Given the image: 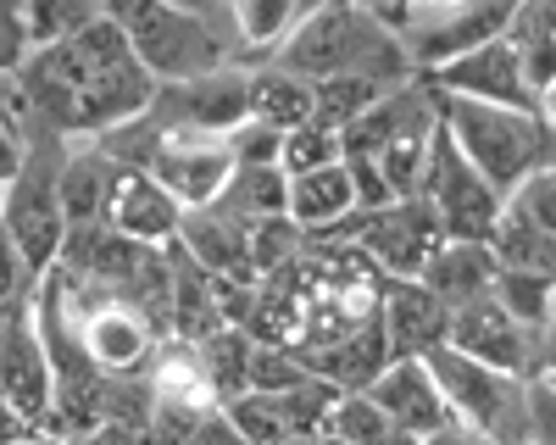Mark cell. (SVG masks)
<instances>
[{
  "label": "cell",
  "mask_w": 556,
  "mask_h": 445,
  "mask_svg": "<svg viewBox=\"0 0 556 445\" xmlns=\"http://www.w3.org/2000/svg\"><path fill=\"white\" fill-rule=\"evenodd\" d=\"M17 78L34 101V123L67 140H101V134L146 117L156 101V73L134 56L117 17H96L62 44H39L17 62Z\"/></svg>",
  "instance_id": "1"
},
{
  "label": "cell",
  "mask_w": 556,
  "mask_h": 445,
  "mask_svg": "<svg viewBox=\"0 0 556 445\" xmlns=\"http://www.w3.org/2000/svg\"><path fill=\"white\" fill-rule=\"evenodd\" d=\"M273 56L295 73H306L312 84L329 78V73H367L379 84H401V78L417 73L401 28H390L374 7H362V0H329L323 12L301 17Z\"/></svg>",
  "instance_id": "2"
},
{
  "label": "cell",
  "mask_w": 556,
  "mask_h": 445,
  "mask_svg": "<svg viewBox=\"0 0 556 445\" xmlns=\"http://www.w3.org/2000/svg\"><path fill=\"white\" fill-rule=\"evenodd\" d=\"M440 123L501 195H513L529 173L556 162V128L540 117V106H506V101H473L440 89Z\"/></svg>",
  "instance_id": "3"
},
{
  "label": "cell",
  "mask_w": 556,
  "mask_h": 445,
  "mask_svg": "<svg viewBox=\"0 0 556 445\" xmlns=\"http://www.w3.org/2000/svg\"><path fill=\"white\" fill-rule=\"evenodd\" d=\"M101 12L117 17V28L134 44V56L156 73V84L195 78V73H212L223 62H235L228 34L212 28L201 12L173 7V0H101Z\"/></svg>",
  "instance_id": "4"
},
{
  "label": "cell",
  "mask_w": 556,
  "mask_h": 445,
  "mask_svg": "<svg viewBox=\"0 0 556 445\" xmlns=\"http://www.w3.org/2000/svg\"><path fill=\"white\" fill-rule=\"evenodd\" d=\"M424 363L434 368L451 412L462 434H484V440H529V407H523V373L490 368L479 356L456 351L451 340L424 351Z\"/></svg>",
  "instance_id": "5"
},
{
  "label": "cell",
  "mask_w": 556,
  "mask_h": 445,
  "mask_svg": "<svg viewBox=\"0 0 556 445\" xmlns=\"http://www.w3.org/2000/svg\"><path fill=\"white\" fill-rule=\"evenodd\" d=\"M62 156L51 140H34L23 145V162L7 178V206H0V229L12 234V245L23 251V262L34 274H45L67 240V212H62Z\"/></svg>",
  "instance_id": "6"
},
{
  "label": "cell",
  "mask_w": 556,
  "mask_h": 445,
  "mask_svg": "<svg viewBox=\"0 0 556 445\" xmlns=\"http://www.w3.org/2000/svg\"><path fill=\"white\" fill-rule=\"evenodd\" d=\"M156 123V117H151ZM146 173H156L162 185L178 195V206H212L235 173V145L223 128H190V123H156V140L139 162Z\"/></svg>",
  "instance_id": "7"
},
{
  "label": "cell",
  "mask_w": 556,
  "mask_h": 445,
  "mask_svg": "<svg viewBox=\"0 0 556 445\" xmlns=\"http://www.w3.org/2000/svg\"><path fill=\"white\" fill-rule=\"evenodd\" d=\"M424 195L440 212L451 240H490L506 195L490 185V178L456 151V140L445 134V123L434 128V151H429V173H424Z\"/></svg>",
  "instance_id": "8"
},
{
  "label": "cell",
  "mask_w": 556,
  "mask_h": 445,
  "mask_svg": "<svg viewBox=\"0 0 556 445\" xmlns=\"http://www.w3.org/2000/svg\"><path fill=\"white\" fill-rule=\"evenodd\" d=\"M367 395L379 400L395 423V440H445V434H462L451 400L434 379V368L424 356H390L379 368V379L367 384Z\"/></svg>",
  "instance_id": "9"
},
{
  "label": "cell",
  "mask_w": 556,
  "mask_h": 445,
  "mask_svg": "<svg viewBox=\"0 0 556 445\" xmlns=\"http://www.w3.org/2000/svg\"><path fill=\"white\" fill-rule=\"evenodd\" d=\"M523 7V0H451V7H434L424 17H412L401 28L406 51L417 62V73H434L440 62L473 51V44L495 39L506 23H513V12Z\"/></svg>",
  "instance_id": "10"
},
{
  "label": "cell",
  "mask_w": 556,
  "mask_h": 445,
  "mask_svg": "<svg viewBox=\"0 0 556 445\" xmlns=\"http://www.w3.org/2000/svg\"><path fill=\"white\" fill-rule=\"evenodd\" d=\"M78 334H84L89 363H96L101 373H151L156 351H162L156 323L134 301H123L112 290L89 295V306L78 312Z\"/></svg>",
  "instance_id": "11"
},
{
  "label": "cell",
  "mask_w": 556,
  "mask_h": 445,
  "mask_svg": "<svg viewBox=\"0 0 556 445\" xmlns=\"http://www.w3.org/2000/svg\"><path fill=\"white\" fill-rule=\"evenodd\" d=\"M445 340L456 351L479 356V363H490V368H506V373H523L529 379V368H534V329L523 318H513V306H506L495 290L451 306Z\"/></svg>",
  "instance_id": "12"
},
{
  "label": "cell",
  "mask_w": 556,
  "mask_h": 445,
  "mask_svg": "<svg viewBox=\"0 0 556 445\" xmlns=\"http://www.w3.org/2000/svg\"><path fill=\"white\" fill-rule=\"evenodd\" d=\"M0 400H7L28 429H39L45 412H51V400H56L51 351H45V334L34 329L28 312L0 318Z\"/></svg>",
  "instance_id": "13"
},
{
  "label": "cell",
  "mask_w": 556,
  "mask_h": 445,
  "mask_svg": "<svg viewBox=\"0 0 556 445\" xmlns=\"http://www.w3.org/2000/svg\"><path fill=\"white\" fill-rule=\"evenodd\" d=\"M445 96H473V101H506V106H534V89H529V73H523V56L518 44L495 34L473 51H462L451 62H440L429 73Z\"/></svg>",
  "instance_id": "14"
},
{
  "label": "cell",
  "mask_w": 556,
  "mask_h": 445,
  "mask_svg": "<svg viewBox=\"0 0 556 445\" xmlns=\"http://www.w3.org/2000/svg\"><path fill=\"white\" fill-rule=\"evenodd\" d=\"M106 223L123 229V234H134V240H146V245H167V240H178L184 206L156 173L123 162L117 178H112V195H106Z\"/></svg>",
  "instance_id": "15"
},
{
  "label": "cell",
  "mask_w": 556,
  "mask_h": 445,
  "mask_svg": "<svg viewBox=\"0 0 556 445\" xmlns=\"http://www.w3.org/2000/svg\"><path fill=\"white\" fill-rule=\"evenodd\" d=\"M178 245L190 251L206 274L217 279H245V284H262L256 262H251V223L223 212V206H190L178 223Z\"/></svg>",
  "instance_id": "16"
},
{
  "label": "cell",
  "mask_w": 556,
  "mask_h": 445,
  "mask_svg": "<svg viewBox=\"0 0 556 445\" xmlns=\"http://www.w3.org/2000/svg\"><path fill=\"white\" fill-rule=\"evenodd\" d=\"M379 318H384V334H390L395 356H424V351L445 345L451 306L424 279H390L384 301H379Z\"/></svg>",
  "instance_id": "17"
},
{
  "label": "cell",
  "mask_w": 556,
  "mask_h": 445,
  "mask_svg": "<svg viewBox=\"0 0 556 445\" xmlns=\"http://www.w3.org/2000/svg\"><path fill=\"white\" fill-rule=\"evenodd\" d=\"M301 356L312 363V373L334 379L340 390H367L395 351H390L384 318L374 312L367 323H356V329H345V334H334V340H323V345H312V351H301Z\"/></svg>",
  "instance_id": "18"
},
{
  "label": "cell",
  "mask_w": 556,
  "mask_h": 445,
  "mask_svg": "<svg viewBox=\"0 0 556 445\" xmlns=\"http://www.w3.org/2000/svg\"><path fill=\"white\" fill-rule=\"evenodd\" d=\"M495 274H501V256H495L490 240H445L417 279H424L445 306H462V301L495 290Z\"/></svg>",
  "instance_id": "19"
},
{
  "label": "cell",
  "mask_w": 556,
  "mask_h": 445,
  "mask_svg": "<svg viewBox=\"0 0 556 445\" xmlns=\"http://www.w3.org/2000/svg\"><path fill=\"white\" fill-rule=\"evenodd\" d=\"M356 212V185H351V162H329L312 173H290V217L306 229V240L329 234L334 223Z\"/></svg>",
  "instance_id": "20"
},
{
  "label": "cell",
  "mask_w": 556,
  "mask_h": 445,
  "mask_svg": "<svg viewBox=\"0 0 556 445\" xmlns=\"http://www.w3.org/2000/svg\"><path fill=\"white\" fill-rule=\"evenodd\" d=\"M251 117H267L273 128H295L312 117V78L285 67L278 56H262L251 67Z\"/></svg>",
  "instance_id": "21"
},
{
  "label": "cell",
  "mask_w": 556,
  "mask_h": 445,
  "mask_svg": "<svg viewBox=\"0 0 556 445\" xmlns=\"http://www.w3.org/2000/svg\"><path fill=\"white\" fill-rule=\"evenodd\" d=\"M212 206L235 212L245 223L273 217V212H290V173L278 162H235V173H228V185H223V195Z\"/></svg>",
  "instance_id": "22"
},
{
  "label": "cell",
  "mask_w": 556,
  "mask_h": 445,
  "mask_svg": "<svg viewBox=\"0 0 556 445\" xmlns=\"http://www.w3.org/2000/svg\"><path fill=\"white\" fill-rule=\"evenodd\" d=\"M301 23V0H228V28H235V51L273 56Z\"/></svg>",
  "instance_id": "23"
},
{
  "label": "cell",
  "mask_w": 556,
  "mask_h": 445,
  "mask_svg": "<svg viewBox=\"0 0 556 445\" xmlns=\"http://www.w3.org/2000/svg\"><path fill=\"white\" fill-rule=\"evenodd\" d=\"M379 89H390V84L367 78V73H329V78L312 84V117L323 128H345L356 112H367L379 101Z\"/></svg>",
  "instance_id": "24"
},
{
  "label": "cell",
  "mask_w": 556,
  "mask_h": 445,
  "mask_svg": "<svg viewBox=\"0 0 556 445\" xmlns=\"http://www.w3.org/2000/svg\"><path fill=\"white\" fill-rule=\"evenodd\" d=\"M96 17H101V0H23V39H28V51L62 44L67 34H78Z\"/></svg>",
  "instance_id": "25"
},
{
  "label": "cell",
  "mask_w": 556,
  "mask_h": 445,
  "mask_svg": "<svg viewBox=\"0 0 556 445\" xmlns=\"http://www.w3.org/2000/svg\"><path fill=\"white\" fill-rule=\"evenodd\" d=\"M323 434H329V440H351V445H379V440H395V423H390V412L367 390H345L334 400L329 423H323Z\"/></svg>",
  "instance_id": "26"
},
{
  "label": "cell",
  "mask_w": 556,
  "mask_h": 445,
  "mask_svg": "<svg viewBox=\"0 0 556 445\" xmlns=\"http://www.w3.org/2000/svg\"><path fill=\"white\" fill-rule=\"evenodd\" d=\"M429 151H434V128H429V134H401V140H390L384 151H374V162H379V173L390 178L395 201H406V195H424Z\"/></svg>",
  "instance_id": "27"
},
{
  "label": "cell",
  "mask_w": 556,
  "mask_h": 445,
  "mask_svg": "<svg viewBox=\"0 0 556 445\" xmlns=\"http://www.w3.org/2000/svg\"><path fill=\"white\" fill-rule=\"evenodd\" d=\"M306 251V229L290 217V212H273V217H256L251 223V262L256 274H278V267H290L295 256Z\"/></svg>",
  "instance_id": "28"
},
{
  "label": "cell",
  "mask_w": 556,
  "mask_h": 445,
  "mask_svg": "<svg viewBox=\"0 0 556 445\" xmlns=\"http://www.w3.org/2000/svg\"><path fill=\"white\" fill-rule=\"evenodd\" d=\"M340 156H345L340 128H323L317 117L285 128V145H278V167H285V173H312V167H329Z\"/></svg>",
  "instance_id": "29"
},
{
  "label": "cell",
  "mask_w": 556,
  "mask_h": 445,
  "mask_svg": "<svg viewBox=\"0 0 556 445\" xmlns=\"http://www.w3.org/2000/svg\"><path fill=\"white\" fill-rule=\"evenodd\" d=\"M312 379V363L295 351V345H278V340H256L251 345V390H267V395H290L295 384Z\"/></svg>",
  "instance_id": "30"
},
{
  "label": "cell",
  "mask_w": 556,
  "mask_h": 445,
  "mask_svg": "<svg viewBox=\"0 0 556 445\" xmlns=\"http://www.w3.org/2000/svg\"><path fill=\"white\" fill-rule=\"evenodd\" d=\"M223 407H228V418H235L240 440H256V445H267V440H290L285 400L267 395V390H240V395H228Z\"/></svg>",
  "instance_id": "31"
},
{
  "label": "cell",
  "mask_w": 556,
  "mask_h": 445,
  "mask_svg": "<svg viewBox=\"0 0 556 445\" xmlns=\"http://www.w3.org/2000/svg\"><path fill=\"white\" fill-rule=\"evenodd\" d=\"M495 295L513 306V318H523L529 329H540L545 312L556 306V284L551 279L529 274V267H506V262H501V274H495Z\"/></svg>",
  "instance_id": "32"
},
{
  "label": "cell",
  "mask_w": 556,
  "mask_h": 445,
  "mask_svg": "<svg viewBox=\"0 0 556 445\" xmlns=\"http://www.w3.org/2000/svg\"><path fill=\"white\" fill-rule=\"evenodd\" d=\"M506 206H513L518 217H529L534 229H545V234H556V162L551 167H540V173H529L523 185L506 195Z\"/></svg>",
  "instance_id": "33"
},
{
  "label": "cell",
  "mask_w": 556,
  "mask_h": 445,
  "mask_svg": "<svg viewBox=\"0 0 556 445\" xmlns=\"http://www.w3.org/2000/svg\"><path fill=\"white\" fill-rule=\"evenodd\" d=\"M228 145H235V162H278V145H285V128H273L267 117H240L228 128Z\"/></svg>",
  "instance_id": "34"
},
{
  "label": "cell",
  "mask_w": 556,
  "mask_h": 445,
  "mask_svg": "<svg viewBox=\"0 0 556 445\" xmlns=\"http://www.w3.org/2000/svg\"><path fill=\"white\" fill-rule=\"evenodd\" d=\"M523 407H529V440H556V379L551 373L523 379Z\"/></svg>",
  "instance_id": "35"
},
{
  "label": "cell",
  "mask_w": 556,
  "mask_h": 445,
  "mask_svg": "<svg viewBox=\"0 0 556 445\" xmlns=\"http://www.w3.org/2000/svg\"><path fill=\"white\" fill-rule=\"evenodd\" d=\"M351 162V185H356V206H390L395 190H390V178L379 173L374 156H345Z\"/></svg>",
  "instance_id": "36"
},
{
  "label": "cell",
  "mask_w": 556,
  "mask_h": 445,
  "mask_svg": "<svg viewBox=\"0 0 556 445\" xmlns=\"http://www.w3.org/2000/svg\"><path fill=\"white\" fill-rule=\"evenodd\" d=\"M28 56V39H23V0H0V73L17 67Z\"/></svg>",
  "instance_id": "37"
},
{
  "label": "cell",
  "mask_w": 556,
  "mask_h": 445,
  "mask_svg": "<svg viewBox=\"0 0 556 445\" xmlns=\"http://www.w3.org/2000/svg\"><path fill=\"white\" fill-rule=\"evenodd\" d=\"M390 28H406L412 17H424V12H434V7H451V0H367Z\"/></svg>",
  "instance_id": "38"
},
{
  "label": "cell",
  "mask_w": 556,
  "mask_h": 445,
  "mask_svg": "<svg viewBox=\"0 0 556 445\" xmlns=\"http://www.w3.org/2000/svg\"><path fill=\"white\" fill-rule=\"evenodd\" d=\"M529 373H551L556 379V306L545 312V323L534 329V368Z\"/></svg>",
  "instance_id": "39"
},
{
  "label": "cell",
  "mask_w": 556,
  "mask_h": 445,
  "mask_svg": "<svg viewBox=\"0 0 556 445\" xmlns=\"http://www.w3.org/2000/svg\"><path fill=\"white\" fill-rule=\"evenodd\" d=\"M173 7H184V12H201L212 28H223L228 34V44H235V28H228V0H173ZM240 56V51H235Z\"/></svg>",
  "instance_id": "40"
},
{
  "label": "cell",
  "mask_w": 556,
  "mask_h": 445,
  "mask_svg": "<svg viewBox=\"0 0 556 445\" xmlns=\"http://www.w3.org/2000/svg\"><path fill=\"white\" fill-rule=\"evenodd\" d=\"M534 106H540V117H545V123L556 128V78H551V84L540 89V101H534Z\"/></svg>",
  "instance_id": "41"
},
{
  "label": "cell",
  "mask_w": 556,
  "mask_h": 445,
  "mask_svg": "<svg viewBox=\"0 0 556 445\" xmlns=\"http://www.w3.org/2000/svg\"><path fill=\"white\" fill-rule=\"evenodd\" d=\"M362 7H367V0H362Z\"/></svg>",
  "instance_id": "42"
}]
</instances>
